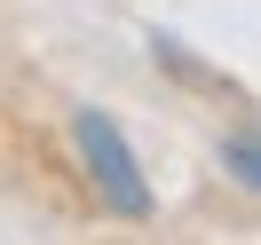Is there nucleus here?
I'll use <instances>...</instances> for the list:
<instances>
[{
  "label": "nucleus",
  "instance_id": "obj_2",
  "mask_svg": "<svg viewBox=\"0 0 261 245\" xmlns=\"http://www.w3.org/2000/svg\"><path fill=\"white\" fill-rule=\"evenodd\" d=\"M214 158H222V174L238 182L245 198H261V127H238V134H222V150H214Z\"/></svg>",
  "mask_w": 261,
  "mask_h": 245
},
{
  "label": "nucleus",
  "instance_id": "obj_1",
  "mask_svg": "<svg viewBox=\"0 0 261 245\" xmlns=\"http://www.w3.org/2000/svg\"><path fill=\"white\" fill-rule=\"evenodd\" d=\"M71 150H80L95 198L119 222H150V206H159V198H150V174H143V158H135V143L119 134L111 111H71Z\"/></svg>",
  "mask_w": 261,
  "mask_h": 245
}]
</instances>
